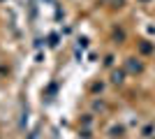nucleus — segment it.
Returning <instances> with one entry per match:
<instances>
[{
  "label": "nucleus",
  "instance_id": "5",
  "mask_svg": "<svg viewBox=\"0 0 155 139\" xmlns=\"http://www.w3.org/2000/svg\"><path fill=\"white\" fill-rule=\"evenodd\" d=\"M114 37H116V40H125V33L123 30H114Z\"/></svg>",
  "mask_w": 155,
  "mask_h": 139
},
{
  "label": "nucleus",
  "instance_id": "3",
  "mask_svg": "<svg viewBox=\"0 0 155 139\" xmlns=\"http://www.w3.org/2000/svg\"><path fill=\"white\" fill-rule=\"evenodd\" d=\"M127 67L132 70V72H141V63H137L134 58H130V63H127Z\"/></svg>",
  "mask_w": 155,
  "mask_h": 139
},
{
  "label": "nucleus",
  "instance_id": "4",
  "mask_svg": "<svg viewBox=\"0 0 155 139\" xmlns=\"http://www.w3.org/2000/svg\"><path fill=\"white\" fill-rule=\"evenodd\" d=\"M120 132H123V127H111V137H120Z\"/></svg>",
  "mask_w": 155,
  "mask_h": 139
},
{
  "label": "nucleus",
  "instance_id": "2",
  "mask_svg": "<svg viewBox=\"0 0 155 139\" xmlns=\"http://www.w3.org/2000/svg\"><path fill=\"white\" fill-rule=\"evenodd\" d=\"M111 81H114V84H123V81H125V72H120V70L114 72V74H111Z\"/></svg>",
  "mask_w": 155,
  "mask_h": 139
},
{
  "label": "nucleus",
  "instance_id": "1",
  "mask_svg": "<svg viewBox=\"0 0 155 139\" xmlns=\"http://www.w3.org/2000/svg\"><path fill=\"white\" fill-rule=\"evenodd\" d=\"M141 137H143V139L155 137V125H153V123H148V125H143V127H141Z\"/></svg>",
  "mask_w": 155,
  "mask_h": 139
}]
</instances>
